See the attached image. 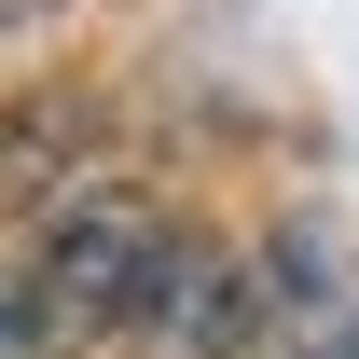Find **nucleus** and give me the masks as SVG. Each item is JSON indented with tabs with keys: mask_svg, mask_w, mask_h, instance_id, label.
<instances>
[{
	"mask_svg": "<svg viewBox=\"0 0 359 359\" xmlns=\"http://www.w3.org/2000/svg\"><path fill=\"white\" fill-rule=\"evenodd\" d=\"M166 276H180L166 222H152V208H125V194H97V208H69V222H55L42 276H28V332H42V346H97V332H125V318L166 304Z\"/></svg>",
	"mask_w": 359,
	"mask_h": 359,
	"instance_id": "obj_1",
	"label": "nucleus"
},
{
	"mask_svg": "<svg viewBox=\"0 0 359 359\" xmlns=\"http://www.w3.org/2000/svg\"><path fill=\"white\" fill-rule=\"evenodd\" d=\"M235 359H359V249L332 235H276L249 276V332Z\"/></svg>",
	"mask_w": 359,
	"mask_h": 359,
	"instance_id": "obj_2",
	"label": "nucleus"
},
{
	"mask_svg": "<svg viewBox=\"0 0 359 359\" xmlns=\"http://www.w3.org/2000/svg\"><path fill=\"white\" fill-rule=\"evenodd\" d=\"M0 332H28V304H0Z\"/></svg>",
	"mask_w": 359,
	"mask_h": 359,
	"instance_id": "obj_3",
	"label": "nucleus"
}]
</instances>
